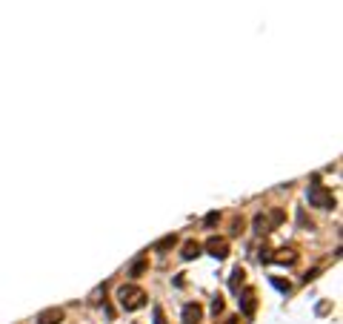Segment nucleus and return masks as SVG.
<instances>
[{
    "instance_id": "obj_7",
    "label": "nucleus",
    "mask_w": 343,
    "mask_h": 324,
    "mask_svg": "<svg viewBox=\"0 0 343 324\" xmlns=\"http://www.w3.org/2000/svg\"><path fill=\"white\" fill-rule=\"evenodd\" d=\"M175 244H178V238H175V235H166V238H160V241L155 244V253H163V250H172Z\"/></svg>"
},
{
    "instance_id": "obj_11",
    "label": "nucleus",
    "mask_w": 343,
    "mask_h": 324,
    "mask_svg": "<svg viewBox=\"0 0 343 324\" xmlns=\"http://www.w3.org/2000/svg\"><path fill=\"white\" fill-rule=\"evenodd\" d=\"M218 212H209V215H206V218H203V224H206V227H215V224H218Z\"/></svg>"
},
{
    "instance_id": "obj_1",
    "label": "nucleus",
    "mask_w": 343,
    "mask_h": 324,
    "mask_svg": "<svg viewBox=\"0 0 343 324\" xmlns=\"http://www.w3.org/2000/svg\"><path fill=\"white\" fill-rule=\"evenodd\" d=\"M118 301H120V307L126 313H134V310L146 307V292L137 284H123V287H118Z\"/></svg>"
},
{
    "instance_id": "obj_10",
    "label": "nucleus",
    "mask_w": 343,
    "mask_h": 324,
    "mask_svg": "<svg viewBox=\"0 0 343 324\" xmlns=\"http://www.w3.org/2000/svg\"><path fill=\"white\" fill-rule=\"evenodd\" d=\"M152 316H155V322H152V324H166V316H163V310H160V307H155V310H152Z\"/></svg>"
},
{
    "instance_id": "obj_8",
    "label": "nucleus",
    "mask_w": 343,
    "mask_h": 324,
    "mask_svg": "<svg viewBox=\"0 0 343 324\" xmlns=\"http://www.w3.org/2000/svg\"><path fill=\"white\" fill-rule=\"evenodd\" d=\"M240 304H243V313H246V316H252V313H254V292L246 290V292H243V301H240Z\"/></svg>"
},
{
    "instance_id": "obj_9",
    "label": "nucleus",
    "mask_w": 343,
    "mask_h": 324,
    "mask_svg": "<svg viewBox=\"0 0 343 324\" xmlns=\"http://www.w3.org/2000/svg\"><path fill=\"white\" fill-rule=\"evenodd\" d=\"M143 270H146V261H143V259H137V261H134V264H132V270H129V275H140Z\"/></svg>"
},
{
    "instance_id": "obj_3",
    "label": "nucleus",
    "mask_w": 343,
    "mask_h": 324,
    "mask_svg": "<svg viewBox=\"0 0 343 324\" xmlns=\"http://www.w3.org/2000/svg\"><path fill=\"white\" fill-rule=\"evenodd\" d=\"M206 250H209V256H215V259H226V256H229V241H226V238H209V241H206Z\"/></svg>"
},
{
    "instance_id": "obj_6",
    "label": "nucleus",
    "mask_w": 343,
    "mask_h": 324,
    "mask_svg": "<svg viewBox=\"0 0 343 324\" xmlns=\"http://www.w3.org/2000/svg\"><path fill=\"white\" fill-rule=\"evenodd\" d=\"M180 256H183V261L197 259V256H200V244H197V241H186V244H183V253H180Z\"/></svg>"
},
{
    "instance_id": "obj_4",
    "label": "nucleus",
    "mask_w": 343,
    "mask_h": 324,
    "mask_svg": "<svg viewBox=\"0 0 343 324\" xmlns=\"http://www.w3.org/2000/svg\"><path fill=\"white\" fill-rule=\"evenodd\" d=\"M34 322H37V324H60V322H63V310H58V307H49V310H40Z\"/></svg>"
},
{
    "instance_id": "obj_2",
    "label": "nucleus",
    "mask_w": 343,
    "mask_h": 324,
    "mask_svg": "<svg viewBox=\"0 0 343 324\" xmlns=\"http://www.w3.org/2000/svg\"><path fill=\"white\" fill-rule=\"evenodd\" d=\"M306 198H309L312 207H320V210H332V207H335V198H332V193H329L323 184H312V187L306 190Z\"/></svg>"
},
{
    "instance_id": "obj_12",
    "label": "nucleus",
    "mask_w": 343,
    "mask_h": 324,
    "mask_svg": "<svg viewBox=\"0 0 343 324\" xmlns=\"http://www.w3.org/2000/svg\"><path fill=\"white\" fill-rule=\"evenodd\" d=\"M220 310H223V301H220V298H215V301H212V313H215V316H218Z\"/></svg>"
},
{
    "instance_id": "obj_5",
    "label": "nucleus",
    "mask_w": 343,
    "mask_h": 324,
    "mask_svg": "<svg viewBox=\"0 0 343 324\" xmlns=\"http://www.w3.org/2000/svg\"><path fill=\"white\" fill-rule=\"evenodd\" d=\"M200 316H203L200 304H186V307H183V324H197Z\"/></svg>"
}]
</instances>
